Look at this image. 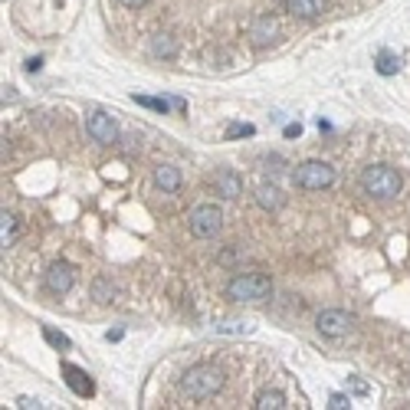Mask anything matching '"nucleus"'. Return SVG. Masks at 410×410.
<instances>
[{"instance_id":"nucleus-1","label":"nucleus","mask_w":410,"mask_h":410,"mask_svg":"<svg viewBox=\"0 0 410 410\" xmlns=\"http://www.w3.org/2000/svg\"><path fill=\"white\" fill-rule=\"evenodd\" d=\"M181 391L194 401H210L223 391V371L213 364H194L191 371H184L181 378Z\"/></svg>"},{"instance_id":"nucleus-15","label":"nucleus","mask_w":410,"mask_h":410,"mask_svg":"<svg viewBox=\"0 0 410 410\" xmlns=\"http://www.w3.org/2000/svg\"><path fill=\"white\" fill-rule=\"evenodd\" d=\"M256 201L263 210H279L282 207V191L273 187V184H259L256 187Z\"/></svg>"},{"instance_id":"nucleus-27","label":"nucleus","mask_w":410,"mask_h":410,"mask_svg":"<svg viewBox=\"0 0 410 410\" xmlns=\"http://www.w3.org/2000/svg\"><path fill=\"white\" fill-rule=\"evenodd\" d=\"M39 66H43V56H33V59H27V69H30V73H37Z\"/></svg>"},{"instance_id":"nucleus-10","label":"nucleus","mask_w":410,"mask_h":410,"mask_svg":"<svg viewBox=\"0 0 410 410\" xmlns=\"http://www.w3.org/2000/svg\"><path fill=\"white\" fill-rule=\"evenodd\" d=\"M249 37H253V43H256V46H266V43H273V39L279 37L276 17H269V13L256 17V23H253V30H249Z\"/></svg>"},{"instance_id":"nucleus-8","label":"nucleus","mask_w":410,"mask_h":410,"mask_svg":"<svg viewBox=\"0 0 410 410\" xmlns=\"http://www.w3.org/2000/svg\"><path fill=\"white\" fill-rule=\"evenodd\" d=\"M73 282H76V269L69 266V263H49L46 269V286L49 292H56V296H66L69 289H73Z\"/></svg>"},{"instance_id":"nucleus-2","label":"nucleus","mask_w":410,"mask_h":410,"mask_svg":"<svg viewBox=\"0 0 410 410\" xmlns=\"http://www.w3.org/2000/svg\"><path fill=\"white\" fill-rule=\"evenodd\" d=\"M361 187L368 197H378V201H391L397 197L404 187V178L394 171L391 164H371L361 171Z\"/></svg>"},{"instance_id":"nucleus-16","label":"nucleus","mask_w":410,"mask_h":410,"mask_svg":"<svg viewBox=\"0 0 410 410\" xmlns=\"http://www.w3.org/2000/svg\"><path fill=\"white\" fill-rule=\"evenodd\" d=\"M253 407H256V410H282V407H286V394H282V391H269V387H266V391L256 394V404H253Z\"/></svg>"},{"instance_id":"nucleus-25","label":"nucleus","mask_w":410,"mask_h":410,"mask_svg":"<svg viewBox=\"0 0 410 410\" xmlns=\"http://www.w3.org/2000/svg\"><path fill=\"white\" fill-rule=\"evenodd\" d=\"M17 407L30 410V407H43V404H39V401H33V397H20V401H17Z\"/></svg>"},{"instance_id":"nucleus-20","label":"nucleus","mask_w":410,"mask_h":410,"mask_svg":"<svg viewBox=\"0 0 410 410\" xmlns=\"http://www.w3.org/2000/svg\"><path fill=\"white\" fill-rule=\"evenodd\" d=\"M151 53H154V56H174V53H178V43H174L171 37L158 33V37H154V43H151Z\"/></svg>"},{"instance_id":"nucleus-13","label":"nucleus","mask_w":410,"mask_h":410,"mask_svg":"<svg viewBox=\"0 0 410 410\" xmlns=\"http://www.w3.org/2000/svg\"><path fill=\"white\" fill-rule=\"evenodd\" d=\"M135 102L144 105V108H154V112H171V108H178V112H184L187 108V102L184 99H151V96H135Z\"/></svg>"},{"instance_id":"nucleus-11","label":"nucleus","mask_w":410,"mask_h":410,"mask_svg":"<svg viewBox=\"0 0 410 410\" xmlns=\"http://www.w3.org/2000/svg\"><path fill=\"white\" fill-rule=\"evenodd\" d=\"M154 184H158L164 194H174L181 187V171H178L174 164H158V168H154Z\"/></svg>"},{"instance_id":"nucleus-18","label":"nucleus","mask_w":410,"mask_h":410,"mask_svg":"<svg viewBox=\"0 0 410 410\" xmlns=\"http://www.w3.org/2000/svg\"><path fill=\"white\" fill-rule=\"evenodd\" d=\"M374 66H378V73H381V76H394V73H401V59L384 49V53H378V63H374Z\"/></svg>"},{"instance_id":"nucleus-7","label":"nucleus","mask_w":410,"mask_h":410,"mask_svg":"<svg viewBox=\"0 0 410 410\" xmlns=\"http://www.w3.org/2000/svg\"><path fill=\"white\" fill-rule=\"evenodd\" d=\"M86 132L92 135V142H99V144H112L115 138H118V128H115V122H112V115L108 112H92L89 115Z\"/></svg>"},{"instance_id":"nucleus-19","label":"nucleus","mask_w":410,"mask_h":410,"mask_svg":"<svg viewBox=\"0 0 410 410\" xmlns=\"http://www.w3.org/2000/svg\"><path fill=\"white\" fill-rule=\"evenodd\" d=\"M115 292H118V289L112 286V279H96V282H92V299H96V302H112L115 299Z\"/></svg>"},{"instance_id":"nucleus-24","label":"nucleus","mask_w":410,"mask_h":410,"mask_svg":"<svg viewBox=\"0 0 410 410\" xmlns=\"http://www.w3.org/2000/svg\"><path fill=\"white\" fill-rule=\"evenodd\" d=\"M118 4H122V7H128V10H142L148 0H118Z\"/></svg>"},{"instance_id":"nucleus-17","label":"nucleus","mask_w":410,"mask_h":410,"mask_svg":"<svg viewBox=\"0 0 410 410\" xmlns=\"http://www.w3.org/2000/svg\"><path fill=\"white\" fill-rule=\"evenodd\" d=\"M13 240H17V217L13 213H0V243H4V249L13 247Z\"/></svg>"},{"instance_id":"nucleus-21","label":"nucleus","mask_w":410,"mask_h":410,"mask_svg":"<svg viewBox=\"0 0 410 410\" xmlns=\"http://www.w3.org/2000/svg\"><path fill=\"white\" fill-rule=\"evenodd\" d=\"M253 135H256V128H253V125H230L227 128V142L230 138H253Z\"/></svg>"},{"instance_id":"nucleus-22","label":"nucleus","mask_w":410,"mask_h":410,"mask_svg":"<svg viewBox=\"0 0 410 410\" xmlns=\"http://www.w3.org/2000/svg\"><path fill=\"white\" fill-rule=\"evenodd\" d=\"M43 338H46L53 348H69V344H73L66 335H63V332H53V328H43Z\"/></svg>"},{"instance_id":"nucleus-12","label":"nucleus","mask_w":410,"mask_h":410,"mask_svg":"<svg viewBox=\"0 0 410 410\" xmlns=\"http://www.w3.org/2000/svg\"><path fill=\"white\" fill-rule=\"evenodd\" d=\"M286 7L292 17H302V20H312L318 17L325 10V0H286Z\"/></svg>"},{"instance_id":"nucleus-26","label":"nucleus","mask_w":410,"mask_h":410,"mask_svg":"<svg viewBox=\"0 0 410 410\" xmlns=\"http://www.w3.org/2000/svg\"><path fill=\"white\" fill-rule=\"evenodd\" d=\"M302 135V125H286V138H299Z\"/></svg>"},{"instance_id":"nucleus-9","label":"nucleus","mask_w":410,"mask_h":410,"mask_svg":"<svg viewBox=\"0 0 410 410\" xmlns=\"http://www.w3.org/2000/svg\"><path fill=\"white\" fill-rule=\"evenodd\" d=\"M63 374H66L69 391L76 394V397H92V394H96V384H92V378H89L82 368H76V364H63Z\"/></svg>"},{"instance_id":"nucleus-6","label":"nucleus","mask_w":410,"mask_h":410,"mask_svg":"<svg viewBox=\"0 0 410 410\" xmlns=\"http://www.w3.org/2000/svg\"><path fill=\"white\" fill-rule=\"evenodd\" d=\"M315 328L325 335V338H344V335L354 332V315L344 312V309H325L315 318Z\"/></svg>"},{"instance_id":"nucleus-28","label":"nucleus","mask_w":410,"mask_h":410,"mask_svg":"<svg viewBox=\"0 0 410 410\" xmlns=\"http://www.w3.org/2000/svg\"><path fill=\"white\" fill-rule=\"evenodd\" d=\"M352 391L354 394H368V384H364V381H352Z\"/></svg>"},{"instance_id":"nucleus-14","label":"nucleus","mask_w":410,"mask_h":410,"mask_svg":"<svg viewBox=\"0 0 410 410\" xmlns=\"http://www.w3.org/2000/svg\"><path fill=\"white\" fill-rule=\"evenodd\" d=\"M217 191L223 194L227 201H233V197L243 194V184H240V178L233 171H217Z\"/></svg>"},{"instance_id":"nucleus-3","label":"nucleus","mask_w":410,"mask_h":410,"mask_svg":"<svg viewBox=\"0 0 410 410\" xmlns=\"http://www.w3.org/2000/svg\"><path fill=\"white\" fill-rule=\"evenodd\" d=\"M227 296L233 302H263V299L273 296V282L263 273H240V276L230 279Z\"/></svg>"},{"instance_id":"nucleus-4","label":"nucleus","mask_w":410,"mask_h":410,"mask_svg":"<svg viewBox=\"0 0 410 410\" xmlns=\"http://www.w3.org/2000/svg\"><path fill=\"white\" fill-rule=\"evenodd\" d=\"M296 184L302 191H325L335 184V168L325 161H302L296 168Z\"/></svg>"},{"instance_id":"nucleus-23","label":"nucleus","mask_w":410,"mask_h":410,"mask_svg":"<svg viewBox=\"0 0 410 410\" xmlns=\"http://www.w3.org/2000/svg\"><path fill=\"white\" fill-rule=\"evenodd\" d=\"M328 407H332V410H344V407H352V397H344V394H335L332 401H328Z\"/></svg>"},{"instance_id":"nucleus-5","label":"nucleus","mask_w":410,"mask_h":410,"mask_svg":"<svg viewBox=\"0 0 410 410\" xmlns=\"http://www.w3.org/2000/svg\"><path fill=\"white\" fill-rule=\"evenodd\" d=\"M191 233L194 237H201V240H210V237H217L220 227H223V213H220L217 204H201V207H194L191 210Z\"/></svg>"}]
</instances>
